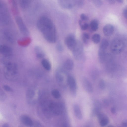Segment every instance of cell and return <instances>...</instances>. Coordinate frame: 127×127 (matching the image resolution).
Wrapping results in <instances>:
<instances>
[{
  "label": "cell",
  "mask_w": 127,
  "mask_h": 127,
  "mask_svg": "<svg viewBox=\"0 0 127 127\" xmlns=\"http://www.w3.org/2000/svg\"><path fill=\"white\" fill-rule=\"evenodd\" d=\"M117 1L119 3H122L123 2V1L122 0H117Z\"/></svg>",
  "instance_id": "60d3db41"
},
{
  "label": "cell",
  "mask_w": 127,
  "mask_h": 127,
  "mask_svg": "<svg viewBox=\"0 0 127 127\" xmlns=\"http://www.w3.org/2000/svg\"><path fill=\"white\" fill-rule=\"evenodd\" d=\"M67 84L71 94L74 96H75L77 93V85L75 79L73 76L71 75L68 76Z\"/></svg>",
  "instance_id": "8992f818"
},
{
  "label": "cell",
  "mask_w": 127,
  "mask_h": 127,
  "mask_svg": "<svg viewBox=\"0 0 127 127\" xmlns=\"http://www.w3.org/2000/svg\"><path fill=\"white\" fill-rule=\"evenodd\" d=\"M63 127H70L69 125L66 123H64L63 125Z\"/></svg>",
  "instance_id": "f35d334b"
},
{
  "label": "cell",
  "mask_w": 127,
  "mask_h": 127,
  "mask_svg": "<svg viewBox=\"0 0 127 127\" xmlns=\"http://www.w3.org/2000/svg\"><path fill=\"white\" fill-rule=\"evenodd\" d=\"M92 40L93 42L96 44L98 43L100 40V36L98 33H95L92 37Z\"/></svg>",
  "instance_id": "603a6c76"
},
{
  "label": "cell",
  "mask_w": 127,
  "mask_h": 127,
  "mask_svg": "<svg viewBox=\"0 0 127 127\" xmlns=\"http://www.w3.org/2000/svg\"><path fill=\"white\" fill-rule=\"evenodd\" d=\"M76 5L79 7H81L83 6L84 4V1L82 0H75Z\"/></svg>",
  "instance_id": "d6a6232c"
},
{
  "label": "cell",
  "mask_w": 127,
  "mask_h": 127,
  "mask_svg": "<svg viewBox=\"0 0 127 127\" xmlns=\"http://www.w3.org/2000/svg\"><path fill=\"white\" fill-rule=\"evenodd\" d=\"M20 120L21 122L24 125L28 127H31L33 124L31 119L28 116L23 115L21 116Z\"/></svg>",
  "instance_id": "4fadbf2b"
},
{
  "label": "cell",
  "mask_w": 127,
  "mask_h": 127,
  "mask_svg": "<svg viewBox=\"0 0 127 127\" xmlns=\"http://www.w3.org/2000/svg\"><path fill=\"white\" fill-rule=\"evenodd\" d=\"M34 127H42V126L40 124L37 123V125L36 124L35 126H34Z\"/></svg>",
  "instance_id": "ab89813d"
},
{
  "label": "cell",
  "mask_w": 127,
  "mask_h": 127,
  "mask_svg": "<svg viewBox=\"0 0 127 127\" xmlns=\"http://www.w3.org/2000/svg\"><path fill=\"white\" fill-rule=\"evenodd\" d=\"M98 56L99 60L100 63H103L105 60L106 57V50L99 49L98 51Z\"/></svg>",
  "instance_id": "e0dca14e"
},
{
  "label": "cell",
  "mask_w": 127,
  "mask_h": 127,
  "mask_svg": "<svg viewBox=\"0 0 127 127\" xmlns=\"http://www.w3.org/2000/svg\"><path fill=\"white\" fill-rule=\"evenodd\" d=\"M42 65L46 70L49 71L51 68V65L49 61L46 59H43L41 62Z\"/></svg>",
  "instance_id": "ffe728a7"
},
{
  "label": "cell",
  "mask_w": 127,
  "mask_h": 127,
  "mask_svg": "<svg viewBox=\"0 0 127 127\" xmlns=\"http://www.w3.org/2000/svg\"><path fill=\"white\" fill-rule=\"evenodd\" d=\"M96 115L99 121V124L101 126H105L108 123V119L104 114L99 112Z\"/></svg>",
  "instance_id": "30bf717a"
},
{
  "label": "cell",
  "mask_w": 127,
  "mask_h": 127,
  "mask_svg": "<svg viewBox=\"0 0 127 127\" xmlns=\"http://www.w3.org/2000/svg\"><path fill=\"white\" fill-rule=\"evenodd\" d=\"M74 66V64L73 61L69 59L66 60L64 63L63 65L64 69L68 71L72 70Z\"/></svg>",
  "instance_id": "9a60e30c"
},
{
  "label": "cell",
  "mask_w": 127,
  "mask_h": 127,
  "mask_svg": "<svg viewBox=\"0 0 127 127\" xmlns=\"http://www.w3.org/2000/svg\"><path fill=\"white\" fill-rule=\"evenodd\" d=\"M56 49L59 52H62L63 50V48L62 45L60 43L58 44L56 46Z\"/></svg>",
  "instance_id": "4dcf8cb0"
},
{
  "label": "cell",
  "mask_w": 127,
  "mask_h": 127,
  "mask_svg": "<svg viewBox=\"0 0 127 127\" xmlns=\"http://www.w3.org/2000/svg\"><path fill=\"white\" fill-rule=\"evenodd\" d=\"M60 6L66 9H70L76 5V1L71 0H60L58 2Z\"/></svg>",
  "instance_id": "9c48e42d"
},
{
  "label": "cell",
  "mask_w": 127,
  "mask_h": 127,
  "mask_svg": "<svg viewBox=\"0 0 127 127\" xmlns=\"http://www.w3.org/2000/svg\"><path fill=\"white\" fill-rule=\"evenodd\" d=\"M2 127H10L9 125L7 123L4 124L2 126Z\"/></svg>",
  "instance_id": "8d00e7d4"
},
{
  "label": "cell",
  "mask_w": 127,
  "mask_h": 127,
  "mask_svg": "<svg viewBox=\"0 0 127 127\" xmlns=\"http://www.w3.org/2000/svg\"><path fill=\"white\" fill-rule=\"evenodd\" d=\"M124 46V43L122 40L119 38H116L111 43L110 49L113 53L119 54L123 50Z\"/></svg>",
  "instance_id": "3957f363"
},
{
  "label": "cell",
  "mask_w": 127,
  "mask_h": 127,
  "mask_svg": "<svg viewBox=\"0 0 127 127\" xmlns=\"http://www.w3.org/2000/svg\"><path fill=\"white\" fill-rule=\"evenodd\" d=\"M123 14L124 17L126 18H127V8H125L123 11Z\"/></svg>",
  "instance_id": "836d02e7"
},
{
  "label": "cell",
  "mask_w": 127,
  "mask_h": 127,
  "mask_svg": "<svg viewBox=\"0 0 127 127\" xmlns=\"http://www.w3.org/2000/svg\"><path fill=\"white\" fill-rule=\"evenodd\" d=\"M108 127H113L111 126H108Z\"/></svg>",
  "instance_id": "b9f144b4"
},
{
  "label": "cell",
  "mask_w": 127,
  "mask_h": 127,
  "mask_svg": "<svg viewBox=\"0 0 127 127\" xmlns=\"http://www.w3.org/2000/svg\"><path fill=\"white\" fill-rule=\"evenodd\" d=\"M122 125L124 127H127V121L126 120L123 121L122 123Z\"/></svg>",
  "instance_id": "e575fe53"
},
{
  "label": "cell",
  "mask_w": 127,
  "mask_h": 127,
  "mask_svg": "<svg viewBox=\"0 0 127 127\" xmlns=\"http://www.w3.org/2000/svg\"><path fill=\"white\" fill-rule=\"evenodd\" d=\"M37 26L47 41L51 43L56 41L57 35L56 27L49 18L45 16L41 17L37 20Z\"/></svg>",
  "instance_id": "6da1fadb"
},
{
  "label": "cell",
  "mask_w": 127,
  "mask_h": 127,
  "mask_svg": "<svg viewBox=\"0 0 127 127\" xmlns=\"http://www.w3.org/2000/svg\"><path fill=\"white\" fill-rule=\"evenodd\" d=\"M82 37L83 42L86 43L88 42L90 38V36L88 33L84 32L82 35Z\"/></svg>",
  "instance_id": "d4e9b609"
},
{
  "label": "cell",
  "mask_w": 127,
  "mask_h": 127,
  "mask_svg": "<svg viewBox=\"0 0 127 127\" xmlns=\"http://www.w3.org/2000/svg\"><path fill=\"white\" fill-rule=\"evenodd\" d=\"M73 109L75 115L76 117L79 120H81L82 118V114L79 106L77 104L73 105Z\"/></svg>",
  "instance_id": "2e32d148"
},
{
  "label": "cell",
  "mask_w": 127,
  "mask_h": 127,
  "mask_svg": "<svg viewBox=\"0 0 127 127\" xmlns=\"http://www.w3.org/2000/svg\"><path fill=\"white\" fill-rule=\"evenodd\" d=\"M72 51L75 59L77 60H80L82 58L83 53V47L82 43L80 41H77Z\"/></svg>",
  "instance_id": "5b68a950"
},
{
  "label": "cell",
  "mask_w": 127,
  "mask_h": 127,
  "mask_svg": "<svg viewBox=\"0 0 127 127\" xmlns=\"http://www.w3.org/2000/svg\"><path fill=\"white\" fill-rule=\"evenodd\" d=\"M80 17L82 21H86L88 20L89 19L87 16L84 13H82L81 14Z\"/></svg>",
  "instance_id": "1f68e13d"
},
{
  "label": "cell",
  "mask_w": 127,
  "mask_h": 127,
  "mask_svg": "<svg viewBox=\"0 0 127 127\" xmlns=\"http://www.w3.org/2000/svg\"><path fill=\"white\" fill-rule=\"evenodd\" d=\"M99 88L102 90L105 89V83L104 81L103 80H101L100 81L99 83Z\"/></svg>",
  "instance_id": "83f0119b"
},
{
  "label": "cell",
  "mask_w": 127,
  "mask_h": 127,
  "mask_svg": "<svg viewBox=\"0 0 127 127\" xmlns=\"http://www.w3.org/2000/svg\"><path fill=\"white\" fill-rule=\"evenodd\" d=\"M111 111L113 114H115L116 113V110L115 108L114 107H112L111 109Z\"/></svg>",
  "instance_id": "d590c367"
},
{
  "label": "cell",
  "mask_w": 127,
  "mask_h": 127,
  "mask_svg": "<svg viewBox=\"0 0 127 127\" xmlns=\"http://www.w3.org/2000/svg\"><path fill=\"white\" fill-rule=\"evenodd\" d=\"M3 88L5 91L7 92H12L13 90L9 86L6 85H5L3 86Z\"/></svg>",
  "instance_id": "f546056e"
},
{
  "label": "cell",
  "mask_w": 127,
  "mask_h": 127,
  "mask_svg": "<svg viewBox=\"0 0 127 127\" xmlns=\"http://www.w3.org/2000/svg\"><path fill=\"white\" fill-rule=\"evenodd\" d=\"M77 41L74 34H70L67 35L65 39V43L67 47L72 51L76 45Z\"/></svg>",
  "instance_id": "52a82bcc"
},
{
  "label": "cell",
  "mask_w": 127,
  "mask_h": 127,
  "mask_svg": "<svg viewBox=\"0 0 127 127\" xmlns=\"http://www.w3.org/2000/svg\"><path fill=\"white\" fill-rule=\"evenodd\" d=\"M6 97L5 93L0 88V101H4L6 100Z\"/></svg>",
  "instance_id": "4316f807"
},
{
  "label": "cell",
  "mask_w": 127,
  "mask_h": 127,
  "mask_svg": "<svg viewBox=\"0 0 127 127\" xmlns=\"http://www.w3.org/2000/svg\"><path fill=\"white\" fill-rule=\"evenodd\" d=\"M34 51L36 57L39 59L44 57L45 56V53L42 49L40 46H36L34 48Z\"/></svg>",
  "instance_id": "5bb4252c"
},
{
  "label": "cell",
  "mask_w": 127,
  "mask_h": 127,
  "mask_svg": "<svg viewBox=\"0 0 127 127\" xmlns=\"http://www.w3.org/2000/svg\"><path fill=\"white\" fill-rule=\"evenodd\" d=\"M109 45L108 42L107 40L105 39H103L100 43L99 48L106 50Z\"/></svg>",
  "instance_id": "7402d4cb"
},
{
  "label": "cell",
  "mask_w": 127,
  "mask_h": 127,
  "mask_svg": "<svg viewBox=\"0 0 127 127\" xmlns=\"http://www.w3.org/2000/svg\"><path fill=\"white\" fill-rule=\"evenodd\" d=\"M101 108L100 103L98 101H96L94 103V108L92 112V115H96L98 113L100 112Z\"/></svg>",
  "instance_id": "ac0fdd59"
},
{
  "label": "cell",
  "mask_w": 127,
  "mask_h": 127,
  "mask_svg": "<svg viewBox=\"0 0 127 127\" xmlns=\"http://www.w3.org/2000/svg\"><path fill=\"white\" fill-rule=\"evenodd\" d=\"M63 69H58L56 71V79L59 84L64 85L65 82L66 72Z\"/></svg>",
  "instance_id": "ba28073f"
},
{
  "label": "cell",
  "mask_w": 127,
  "mask_h": 127,
  "mask_svg": "<svg viewBox=\"0 0 127 127\" xmlns=\"http://www.w3.org/2000/svg\"><path fill=\"white\" fill-rule=\"evenodd\" d=\"M90 26L92 30L94 31H96L98 27V21L95 19L92 20L90 23Z\"/></svg>",
  "instance_id": "44dd1931"
},
{
  "label": "cell",
  "mask_w": 127,
  "mask_h": 127,
  "mask_svg": "<svg viewBox=\"0 0 127 127\" xmlns=\"http://www.w3.org/2000/svg\"><path fill=\"white\" fill-rule=\"evenodd\" d=\"M52 95L54 98L56 99L60 98L61 96L60 92L56 89H54L52 91Z\"/></svg>",
  "instance_id": "cb8c5ba5"
},
{
  "label": "cell",
  "mask_w": 127,
  "mask_h": 127,
  "mask_svg": "<svg viewBox=\"0 0 127 127\" xmlns=\"http://www.w3.org/2000/svg\"><path fill=\"white\" fill-rule=\"evenodd\" d=\"M108 1L111 4H113L115 2V1L114 0H108Z\"/></svg>",
  "instance_id": "74e56055"
},
{
  "label": "cell",
  "mask_w": 127,
  "mask_h": 127,
  "mask_svg": "<svg viewBox=\"0 0 127 127\" xmlns=\"http://www.w3.org/2000/svg\"><path fill=\"white\" fill-rule=\"evenodd\" d=\"M36 95V93L35 91L32 89H29L27 91L26 94L27 99L31 100L34 98Z\"/></svg>",
  "instance_id": "d6986e66"
},
{
  "label": "cell",
  "mask_w": 127,
  "mask_h": 127,
  "mask_svg": "<svg viewBox=\"0 0 127 127\" xmlns=\"http://www.w3.org/2000/svg\"><path fill=\"white\" fill-rule=\"evenodd\" d=\"M88 127V126H86V127Z\"/></svg>",
  "instance_id": "7bdbcfd3"
},
{
  "label": "cell",
  "mask_w": 127,
  "mask_h": 127,
  "mask_svg": "<svg viewBox=\"0 0 127 127\" xmlns=\"http://www.w3.org/2000/svg\"><path fill=\"white\" fill-rule=\"evenodd\" d=\"M48 107L52 114L56 115L62 114L64 109L63 105L60 103L51 102L48 104Z\"/></svg>",
  "instance_id": "277c9868"
},
{
  "label": "cell",
  "mask_w": 127,
  "mask_h": 127,
  "mask_svg": "<svg viewBox=\"0 0 127 127\" xmlns=\"http://www.w3.org/2000/svg\"><path fill=\"white\" fill-rule=\"evenodd\" d=\"M5 77L8 80L14 81L17 79L18 76V68L17 64L10 62L7 63L4 69Z\"/></svg>",
  "instance_id": "7a4b0ae2"
},
{
  "label": "cell",
  "mask_w": 127,
  "mask_h": 127,
  "mask_svg": "<svg viewBox=\"0 0 127 127\" xmlns=\"http://www.w3.org/2000/svg\"><path fill=\"white\" fill-rule=\"evenodd\" d=\"M82 84L84 89L88 93H92L93 91V86L90 81L86 77L82 80Z\"/></svg>",
  "instance_id": "8fae6325"
},
{
  "label": "cell",
  "mask_w": 127,
  "mask_h": 127,
  "mask_svg": "<svg viewBox=\"0 0 127 127\" xmlns=\"http://www.w3.org/2000/svg\"><path fill=\"white\" fill-rule=\"evenodd\" d=\"M79 23L82 30H86L89 27V25L87 23H84L82 24V21L80 20L79 21Z\"/></svg>",
  "instance_id": "484cf974"
},
{
  "label": "cell",
  "mask_w": 127,
  "mask_h": 127,
  "mask_svg": "<svg viewBox=\"0 0 127 127\" xmlns=\"http://www.w3.org/2000/svg\"><path fill=\"white\" fill-rule=\"evenodd\" d=\"M114 31V28L113 26L111 24H107L103 28V32L104 34L107 36L111 35L113 33Z\"/></svg>",
  "instance_id": "7c38bea8"
},
{
  "label": "cell",
  "mask_w": 127,
  "mask_h": 127,
  "mask_svg": "<svg viewBox=\"0 0 127 127\" xmlns=\"http://www.w3.org/2000/svg\"><path fill=\"white\" fill-rule=\"evenodd\" d=\"M93 2L94 4L97 7H100L102 4V1L100 0H93Z\"/></svg>",
  "instance_id": "f1b7e54d"
}]
</instances>
